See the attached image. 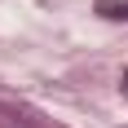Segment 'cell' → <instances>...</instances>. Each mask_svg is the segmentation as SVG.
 Returning <instances> with one entry per match:
<instances>
[{"label":"cell","instance_id":"cell-1","mask_svg":"<svg viewBox=\"0 0 128 128\" xmlns=\"http://www.w3.org/2000/svg\"><path fill=\"white\" fill-rule=\"evenodd\" d=\"M106 18H128V4H102Z\"/></svg>","mask_w":128,"mask_h":128}]
</instances>
